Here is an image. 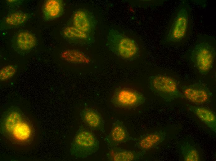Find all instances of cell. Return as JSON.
<instances>
[{"label":"cell","mask_w":216,"mask_h":161,"mask_svg":"<svg viewBox=\"0 0 216 161\" xmlns=\"http://www.w3.org/2000/svg\"><path fill=\"white\" fill-rule=\"evenodd\" d=\"M80 116L84 124L89 128L105 133L104 120L97 111L90 108H85L81 111Z\"/></svg>","instance_id":"5bb4252c"},{"label":"cell","mask_w":216,"mask_h":161,"mask_svg":"<svg viewBox=\"0 0 216 161\" xmlns=\"http://www.w3.org/2000/svg\"><path fill=\"white\" fill-rule=\"evenodd\" d=\"M36 37L32 33L26 31L17 33L14 37L12 46L19 54H24L29 52L36 46Z\"/></svg>","instance_id":"7c38bea8"},{"label":"cell","mask_w":216,"mask_h":161,"mask_svg":"<svg viewBox=\"0 0 216 161\" xmlns=\"http://www.w3.org/2000/svg\"><path fill=\"white\" fill-rule=\"evenodd\" d=\"M7 2L8 4H19L20 2V1H19V0H8L6 1Z\"/></svg>","instance_id":"7402d4cb"},{"label":"cell","mask_w":216,"mask_h":161,"mask_svg":"<svg viewBox=\"0 0 216 161\" xmlns=\"http://www.w3.org/2000/svg\"><path fill=\"white\" fill-rule=\"evenodd\" d=\"M182 97L190 102L196 105L208 102L213 96V93L205 84L196 83L183 87Z\"/></svg>","instance_id":"ba28073f"},{"label":"cell","mask_w":216,"mask_h":161,"mask_svg":"<svg viewBox=\"0 0 216 161\" xmlns=\"http://www.w3.org/2000/svg\"><path fill=\"white\" fill-rule=\"evenodd\" d=\"M4 126L7 132L19 142L28 141L31 137L32 131L30 126L17 109H11L7 112Z\"/></svg>","instance_id":"8992f818"},{"label":"cell","mask_w":216,"mask_h":161,"mask_svg":"<svg viewBox=\"0 0 216 161\" xmlns=\"http://www.w3.org/2000/svg\"><path fill=\"white\" fill-rule=\"evenodd\" d=\"M145 153L116 146L110 148L106 156L107 160L110 161H136L140 160Z\"/></svg>","instance_id":"9a60e30c"},{"label":"cell","mask_w":216,"mask_h":161,"mask_svg":"<svg viewBox=\"0 0 216 161\" xmlns=\"http://www.w3.org/2000/svg\"><path fill=\"white\" fill-rule=\"evenodd\" d=\"M17 71L16 67L12 64L7 65L2 67L0 70V80H7L12 78Z\"/></svg>","instance_id":"44dd1931"},{"label":"cell","mask_w":216,"mask_h":161,"mask_svg":"<svg viewBox=\"0 0 216 161\" xmlns=\"http://www.w3.org/2000/svg\"><path fill=\"white\" fill-rule=\"evenodd\" d=\"M106 44L112 53L124 60H134L139 54L138 45L134 40L114 29L109 30Z\"/></svg>","instance_id":"3957f363"},{"label":"cell","mask_w":216,"mask_h":161,"mask_svg":"<svg viewBox=\"0 0 216 161\" xmlns=\"http://www.w3.org/2000/svg\"><path fill=\"white\" fill-rule=\"evenodd\" d=\"M104 139L110 149L130 141L131 137L123 122L116 120L113 123L111 130Z\"/></svg>","instance_id":"30bf717a"},{"label":"cell","mask_w":216,"mask_h":161,"mask_svg":"<svg viewBox=\"0 0 216 161\" xmlns=\"http://www.w3.org/2000/svg\"><path fill=\"white\" fill-rule=\"evenodd\" d=\"M27 13L16 11L7 15L1 22V28L3 29L18 27L24 24L29 18Z\"/></svg>","instance_id":"ac0fdd59"},{"label":"cell","mask_w":216,"mask_h":161,"mask_svg":"<svg viewBox=\"0 0 216 161\" xmlns=\"http://www.w3.org/2000/svg\"><path fill=\"white\" fill-rule=\"evenodd\" d=\"M191 8L186 1L182 2L172 14L165 30L163 42L178 47L188 40L192 30Z\"/></svg>","instance_id":"6da1fadb"},{"label":"cell","mask_w":216,"mask_h":161,"mask_svg":"<svg viewBox=\"0 0 216 161\" xmlns=\"http://www.w3.org/2000/svg\"><path fill=\"white\" fill-rule=\"evenodd\" d=\"M61 57L67 61L80 63H86L88 60L83 53L74 50H66L62 53Z\"/></svg>","instance_id":"ffe728a7"},{"label":"cell","mask_w":216,"mask_h":161,"mask_svg":"<svg viewBox=\"0 0 216 161\" xmlns=\"http://www.w3.org/2000/svg\"><path fill=\"white\" fill-rule=\"evenodd\" d=\"M180 151L185 161H199V152L195 146L189 142H185L180 145Z\"/></svg>","instance_id":"d6986e66"},{"label":"cell","mask_w":216,"mask_h":161,"mask_svg":"<svg viewBox=\"0 0 216 161\" xmlns=\"http://www.w3.org/2000/svg\"><path fill=\"white\" fill-rule=\"evenodd\" d=\"M148 84L151 90L166 102L182 97L177 82L170 76L159 74L151 76Z\"/></svg>","instance_id":"5b68a950"},{"label":"cell","mask_w":216,"mask_h":161,"mask_svg":"<svg viewBox=\"0 0 216 161\" xmlns=\"http://www.w3.org/2000/svg\"><path fill=\"white\" fill-rule=\"evenodd\" d=\"M166 137V132L162 130L147 133L135 140V147L140 151L146 152L162 142Z\"/></svg>","instance_id":"4fadbf2b"},{"label":"cell","mask_w":216,"mask_h":161,"mask_svg":"<svg viewBox=\"0 0 216 161\" xmlns=\"http://www.w3.org/2000/svg\"><path fill=\"white\" fill-rule=\"evenodd\" d=\"M216 41L214 37L199 34L187 54L189 62L202 75L207 74L213 67L216 57Z\"/></svg>","instance_id":"7a4b0ae2"},{"label":"cell","mask_w":216,"mask_h":161,"mask_svg":"<svg viewBox=\"0 0 216 161\" xmlns=\"http://www.w3.org/2000/svg\"><path fill=\"white\" fill-rule=\"evenodd\" d=\"M64 4L61 0H47L44 2L42 9L44 20L49 21L60 17L64 12Z\"/></svg>","instance_id":"e0dca14e"},{"label":"cell","mask_w":216,"mask_h":161,"mask_svg":"<svg viewBox=\"0 0 216 161\" xmlns=\"http://www.w3.org/2000/svg\"><path fill=\"white\" fill-rule=\"evenodd\" d=\"M72 26L90 35H94L97 21L93 15L86 9H79L74 13L72 18Z\"/></svg>","instance_id":"9c48e42d"},{"label":"cell","mask_w":216,"mask_h":161,"mask_svg":"<svg viewBox=\"0 0 216 161\" xmlns=\"http://www.w3.org/2000/svg\"><path fill=\"white\" fill-rule=\"evenodd\" d=\"M99 146V141L95 134L81 126L74 137L71 145L70 152L75 157L83 159L97 152Z\"/></svg>","instance_id":"277c9868"},{"label":"cell","mask_w":216,"mask_h":161,"mask_svg":"<svg viewBox=\"0 0 216 161\" xmlns=\"http://www.w3.org/2000/svg\"><path fill=\"white\" fill-rule=\"evenodd\" d=\"M188 109L193 113L211 130L216 133V116L210 109L203 107L189 105Z\"/></svg>","instance_id":"2e32d148"},{"label":"cell","mask_w":216,"mask_h":161,"mask_svg":"<svg viewBox=\"0 0 216 161\" xmlns=\"http://www.w3.org/2000/svg\"><path fill=\"white\" fill-rule=\"evenodd\" d=\"M63 38L68 43L78 45H88L95 41L93 35L87 34L74 27L68 26L61 32Z\"/></svg>","instance_id":"8fae6325"},{"label":"cell","mask_w":216,"mask_h":161,"mask_svg":"<svg viewBox=\"0 0 216 161\" xmlns=\"http://www.w3.org/2000/svg\"><path fill=\"white\" fill-rule=\"evenodd\" d=\"M145 100L144 95L139 91L129 88H119L114 91L110 102L116 107L128 109L140 106Z\"/></svg>","instance_id":"52a82bcc"}]
</instances>
